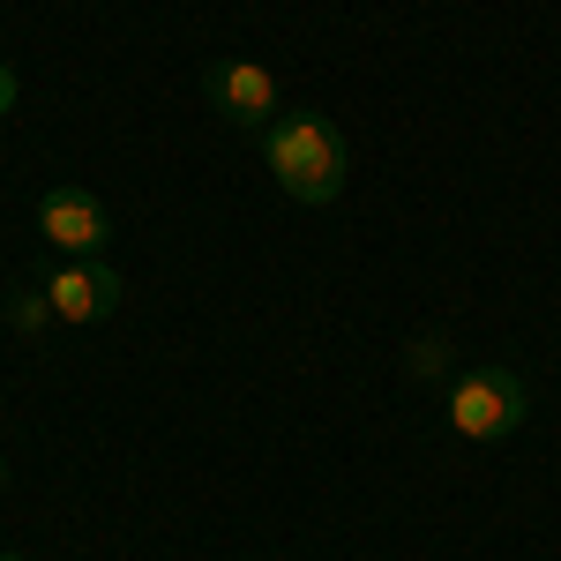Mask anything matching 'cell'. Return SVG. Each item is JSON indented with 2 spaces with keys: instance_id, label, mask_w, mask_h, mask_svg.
Masks as SVG:
<instances>
[{
  "instance_id": "5b68a950",
  "label": "cell",
  "mask_w": 561,
  "mask_h": 561,
  "mask_svg": "<svg viewBox=\"0 0 561 561\" xmlns=\"http://www.w3.org/2000/svg\"><path fill=\"white\" fill-rule=\"evenodd\" d=\"M45 293H53V314L68 322V330H90V322H105L113 307H121V270H105V262H68V270H53L45 277Z\"/></svg>"
},
{
  "instance_id": "6da1fadb",
  "label": "cell",
  "mask_w": 561,
  "mask_h": 561,
  "mask_svg": "<svg viewBox=\"0 0 561 561\" xmlns=\"http://www.w3.org/2000/svg\"><path fill=\"white\" fill-rule=\"evenodd\" d=\"M262 158H270L277 187H285L293 203H307V210H322V203L345 195V173H352L345 135H337V121H322V113H307V105L277 113V121L262 128Z\"/></svg>"
},
{
  "instance_id": "8992f818",
  "label": "cell",
  "mask_w": 561,
  "mask_h": 561,
  "mask_svg": "<svg viewBox=\"0 0 561 561\" xmlns=\"http://www.w3.org/2000/svg\"><path fill=\"white\" fill-rule=\"evenodd\" d=\"M8 322H15L23 337L53 330V322H60V314H53V293H45V285H15V293H8Z\"/></svg>"
},
{
  "instance_id": "277c9868",
  "label": "cell",
  "mask_w": 561,
  "mask_h": 561,
  "mask_svg": "<svg viewBox=\"0 0 561 561\" xmlns=\"http://www.w3.org/2000/svg\"><path fill=\"white\" fill-rule=\"evenodd\" d=\"M210 98H217V113H225L232 128H248V135H262L277 113H285L262 60H217V68H210Z\"/></svg>"
},
{
  "instance_id": "9c48e42d",
  "label": "cell",
  "mask_w": 561,
  "mask_h": 561,
  "mask_svg": "<svg viewBox=\"0 0 561 561\" xmlns=\"http://www.w3.org/2000/svg\"><path fill=\"white\" fill-rule=\"evenodd\" d=\"M0 479H8V465H0Z\"/></svg>"
},
{
  "instance_id": "ba28073f",
  "label": "cell",
  "mask_w": 561,
  "mask_h": 561,
  "mask_svg": "<svg viewBox=\"0 0 561 561\" xmlns=\"http://www.w3.org/2000/svg\"><path fill=\"white\" fill-rule=\"evenodd\" d=\"M0 561H23V554H0Z\"/></svg>"
},
{
  "instance_id": "7a4b0ae2",
  "label": "cell",
  "mask_w": 561,
  "mask_h": 561,
  "mask_svg": "<svg viewBox=\"0 0 561 561\" xmlns=\"http://www.w3.org/2000/svg\"><path fill=\"white\" fill-rule=\"evenodd\" d=\"M524 382L510 375V367H465L457 382L442 389V420H449V434H465V442H502V434L524 427Z\"/></svg>"
},
{
  "instance_id": "3957f363",
  "label": "cell",
  "mask_w": 561,
  "mask_h": 561,
  "mask_svg": "<svg viewBox=\"0 0 561 561\" xmlns=\"http://www.w3.org/2000/svg\"><path fill=\"white\" fill-rule=\"evenodd\" d=\"M38 232L60 248L68 262H90L105 240H113V225H105V203L90 195V187H76V180H60V187H45L38 203Z\"/></svg>"
},
{
  "instance_id": "52a82bcc",
  "label": "cell",
  "mask_w": 561,
  "mask_h": 561,
  "mask_svg": "<svg viewBox=\"0 0 561 561\" xmlns=\"http://www.w3.org/2000/svg\"><path fill=\"white\" fill-rule=\"evenodd\" d=\"M15 98H23V76H15V68L0 60V113H15Z\"/></svg>"
}]
</instances>
